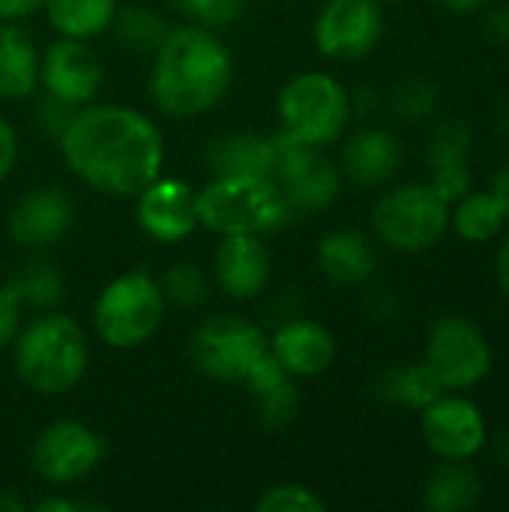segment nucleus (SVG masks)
I'll return each instance as SVG.
<instances>
[{
    "label": "nucleus",
    "instance_id": "f257e3e1",
    "mask_svg": "<svg viewBox=\"0 0 509 512\" xmlns=\"http://www.w3.org/2000/svg\"><path fill=\"white\" fill-rule=\"evenodd\" d=\"M57 141L66 168L105 195L135 198L165 168L159 126L129 105L75 108Z\"/></svg>",
    "mask_w": 509,
    "mask_h": 512
},
{
    "label": "nucleus",
    "instance_id": "f03ea898",
    "mask_svg": "<svg viewBox=\"0 0 509 512\" xmlns=\"http://www.w3.org/2000/svg\"><path fill=\"white\" fill-rule=\"evenodd\" d=\"M234 81V60L225 42L198 24L162 36L150 66V99L168 117H201L213 111Z\"/></svg>",
    "mask_w": 509,
    "mask_h": 512
},
{
    "label": "nucleus",
    "instance_id": "7ed1b4c3",
    "mask_svg": "<svg viewBox=\"0 0 509 512\" xmlns=\"http://www.w3.org/2000/svg\"><path fill=\"white\" fill-rule=\"evenodd\" d=\"M18 381L39 396H60L81 384L90 366V345L81 324L63 312L33 318L12 339Z\"/></svg>",
    "mask_w": 509,
    "mask_h": 512
},
{
    "label": "nucleus",
    "instance_id": "20e7f679",
    "mask_svg": "<svg viewBox=\"0 0 509 512\" xmlns=\"http://www.w3.org/2000/svg\"><path fill=\"white\" fill-rule=\"evenodd\" d=\"M297 210L270 177H213L198 189V225L213 234H276Z\"/></svg>",
    "mask_w": 509,
    "mask_h": 512
},
{
    "label": "nucleus",
    "instance_id": "39448f33",
    "mask_svg": "<svg viewBox=\"0 0 509 512\" xmlns=\"http://www.w3.org/2000/svg\"><path fill=\"white\" fill-rule=\"evenodd\" d=\"M165 312L168 300L162 285L144 270H132L111 279L99 291L93 306V327L108 348L132 351L159 333Z\"/></svg>",
    "mask_w": 509,
    "mask_h": 512
},
{
    "label": "nucleus",
    "instance_id": "423d86ee",
    "mask_svg": "<svg viewBox=\"0 0 509 512\" xmlns=\"http://www.w3.org/2000/svg\"><path fill=\"white\" fill-rule=\"evenodd\" d=\"M279 123L294 138L327 147L345 135L351 120V96L330 72H300L279 90Z\"/></svg>",
    "mask_w": 509,
    "mask_h": 512
},
{
    "label": "nucleus",
    "instance_id": "0eeeda50",
    "mask_svg": "<svg viewBox=\"0 0 509 512\" xmlns=\"http://www.w3.org/2000/svg\"><path fill=\"white\" fill-rule=\"evenodd\" d=\"M450 225V204L423 183H405L384 192L372 207V228L396 252L432 249Z\"/></svg>",
    "mask_w": 509,
    "mask_h": 512
},
{
    "label": "nucleus",
    "instance_id": "6e6552de",
    "mask_svg": "<svg viewBox=\"0 0 509 512\" xmlns=\"http://www.w3.org/2000/svg\"><path fill=\"white\" fill-rule=\"evenodd\" d=\"M267 351V333L240 315H210L195 327L189 339L192 366L204 378L222 384H243Z\"/></svg>",
    "mask_w": 509,
    "mask_h": 512
},
{
    "label": "nucleus",
    "instance_id": "1a4fd4ad",
    "mask_svg": "<svg viewBox=\"0 0 509 512\" xmlns=\"http://www.w3.org/2000/svg\"><path fill=\"white\" fill-rule=\"evenodd\" d=\"M318 150L321 147H312L285 129L270 135V180L282 189L297 216L333 207L342 192L339 168Z\"/></svg>",
    "mask_w": 509,
    "mask_h": 512
},
{
    "label": "nucleus",
    "instance_id": "9d476101",
    "mask_svg": "<svg viewBox=\"0 0 509 512\" xmlns=\"http://www.w3.org/2000/svg\"><path fill=\"white\" fill-rule=\"evenodd\" d=\"M426 366L444 390H471L492 369L489 339L471 318L444 315L426 336Z\"/></svg>",
    "mask_w": 509,
    "mask_h": 512
},
{
    "label": "nucleus",
    "instance_id": "9b49d317",
    "mask_svg": "<svg viewBox=\"0 0 509 512\" xmlns=\"http://www.w3.org/2000/svg\"><path fill=\"white\" fill-rule=\"evenodd\" d=\"M30 459L33 471L48 486H72L99 468L105 459V441L81 420H57L36 435Z\"/></svg>",
    "mask_w": 509,
    "mask_h": 512
},
{
    "label": "nucleus",
    "instance_id": "f8f14e48",
    "mask_svg": "<svg viewBox=\"0 0 509 512\" xmlns=\"http://www.w3.org/2000/svg\"><path fill=\"white\" fill-rule=\"evenodd\" d=\"M105 69L87 39L57 36L39 54V87L69 108H84L96 99Z\"/></svg>",
    "mask_w": 509,
    "mask_h": 512
},
{
    "label": "nucleus",
    "instance_id": "ddd939ff",
    "mask_svg": "<svg viewBox=\"0 0 509 512\" xmlns=\"http://www.w3.org/2000/svg\"><path fill=\"white\" fill-rule=\"evenodd\" d=\"M384 33L378 0H327L315 18V48L330 60H363Z\"/></svg>",
    "mask_w": 509,
    "mask_h": 512
},
{
    "label": "nucleus",
    "instance_id": "4468645a",
    "mask_svg": "<svg viewBox=\"0 0 509 512\" xmlns=\"http://www.w3.org/2000/svg\"><path fill=\"white\" fill-rule=\"evenodd\" d=\"M420 432L426 447L438 459H465L471 462L489 438L483 411L462 396H438L420 411Z\"/></svg>",
    "mask_w": 509,
    "mask_h": 512
},
{
    "label": "nucleus",
    "instance_id": "2eb2a0df",
    "mask_svg": "<svg viewBox=\"0 0 509 512\" xmlns=\"http://www.w3.org/2000/svg\"><path fill=\"white\" fill-rule=\"evenodd\" d=\"M135 219L156 243H180L198 228V189L159 174L135 195Z\"/></svg>",
    "mask_w": 509,
    "mask_h": 512
},
{
    "label": "nucleus",
    "instance_id": "dca6fc26",
    "mask_svg": "<svg viewBox=\"0 0 509 512\" xmlns=\"http://www.w3.org/2000/svg\"><path fill=\"white\" fill-rule=\"evenodd\" d=\"M75 222L72 198L57 186H42L24 192L6 219L9 240L21 249H48L60 243Z\"/></svg>",
    "mask_w": 509,
    "mask_h": 512
},
{
    "label": "nucleus",
    "instance_id": "f3484780",
    "mask_svg": "<svg viewBox=\"0 0 509 512\" xmlns=\"http://www.w3.org/2000/svg\"><path fill=\"white\" fill-rule=\"evenodd\" d=\"M273 273L270 252L261 240V234H225L216 258H213V276L225 297L231 300H255L267 291Z\"/></svg>",
    "mask_w": 509,
    "mask_h": 512
},
{
    "label": "nucleus",
    "instance_id": "a211bd4d",
    "mask_svg": "<svg viewBox=\"0 0 509 512\" xmlns=\"http://www.w3.org/2000/svg\"><path fill=\"white\" fill-rule=\"evenodd\" d=\"M270 354L294 378H321L336 363V339L324 324L294 318L270 336Z\"/></svg>",
    "mask_w": 509,
    "mask_h": 512
},
{
    "label": "nucleus",
    "instance_id": "6ab92c4d",
    "mask_svg": "<svg viewBox=\"0 0 509 512\" xmlns=\"http://www.w3.org/2000/svg\"><path fill=\"white\" fill-rule=\"evenodd\" d=\"M402 159H405L402 141L390 129L366 126L348 138L342 150V174L354 186L375 189L396 177V171L402 168Z\"/></svg>",
    "mask_w": 509,
    "mask_h": 512
},
{
    "label": "nucleus",
    "instance_id": "aec40b11",
    "mask_svg": "<svg viewBox=\"0 0 509 512\" xmlns=\"http://www.w3.org/2000/svg\"><path fill=\"white\" fill-rule=\"evenodd\" d=\"M297 378L288 375L279 360L267 351L258 366L246 375L243 387L252 393L258 405V417L267 429H282L297 414Z\"/></svg>",
    "mask_w": 509,
    "mask_h": 512
},
{
    "label": "nucleus",
    "instance_id": "412c9836",
    "mask_svg": "<svg viewBox=\"0 0 509 512\" xmlns=\"http://www.w3.org/2000/svg\"><path fill=\"white\" fill-rule=\"evenodd\" d=\"M378 267L375 246L360 231H330L318 243V270L333 285H360Z\"/></svg>",
    "mask_w": 509,
    "mask_h": 512
},
{
    "label": "nucleus",
    "instance_id": "4be33fe9",
    "mask_svg": "<svg viewBox=\"0 0 509 512\" xmlns=\"http://www.w3.org/2000/svg\"><path fill=\"white\" fill-rule=\"evenodd\" d=\"M204 165L213 177H270V135L255 132H228L207 144Z\"/></svg>",
    "mask_w": 509,
    "mask_h": 512
},
{
    "label": "nucleus",
    "instance_id": "5701e85b",
    "mask_svg": "<svg viewBox=\"0 0 509 512\" xmlns=\"http://www.w3.org/2000/svg\"><path fill=\"white\" fill-rule=\"evenodd\" d=\"M39 87V48L12 21L0 24V99H27Z\"/></svg>",
    "mask_w": 509,
    "mask_h": 512
},
{
    "label": "nucleus",
    "instance_id": "b1692460",
    "mask_svg": "<svg viewBox=\"0 0 509 512\" xmlns=\"http://www.w3.org/2000/svg\"><path fill=\"white\" fill-rule=\"evenodd\" d=\"M480 495V474L465 459H444V465H438L423 486V504L432 512L474 510Z\"/></svg>",
    "mask_w": 509,
    "mask_h": 512
},
{
    "label": "nucleus",
    "instance_id": "393cba45",
    "mask_svg": "<svg viewBox=\"0 0 509 512\" xmlns=\"http://www.w3.org/2000/svg\"><path fill=\"white\" fill-rule=\"evenodd\" d=\"M375 393H378V399H384L390 405L423 411L444 393V387L423 360V363H405V366L384 369L375 381Z\"/></svg>",
    "mask_w": 509,
    "mask_h": 512
},
{
    "label": "nucleus",
    "instance_id": "a878e982",
    "mask_svg": "<svg viewBox=\"0 0 509 512\" xmlns=\"http://www.w3.org/2000/svg\"><path fill=\"white\" fill-rule=\"evenodd\" d=\"M45 18L57 36L96 39L117 15V0H45Z\"/></svg>",
    "mask_w": 509,
    "mask_h": 512
},
{
    "label": "nucleus",
    "instance_id": "bb28decb",
    "mask_svg": "<svg viewBox=\"0 0 509 512\" xmlns=\"http://www.w3.org/2000/svg\"><path fill=\"white\" fill-rule=\"evenodd\" d=\"M456 234L468 243H489L501 234L507 213L492 192H468L459 198L456 213L450 216Z\"/></svg>",
    "mask_w": 509,
    "mask_h": 512
},
{
    "label": "nucleus",
    "instance_id": "cd10ccee",
    "mask_svg": "<svg viewBox=\"0 0 509 512\" xmlns=\"http://www.w3.org/2000/svg\"><path fill=\"white\" fill-rule=\"evenodd\" d=\"M9 288L15 291V297L21 300V306H33V309H51L63 300V276L54 264L45 261H30L27 267H21L12 279Z\"/></svg>",
    "mask_w": 509,
    "mask_h": 512
},
{
    "label": "nucleus",
    "instance_id": "c85d7f7f",
    "mask_svg": "<svg viewBox=\"0 0 509 512\" xmlns=\"http://www.w3.org/2000/svg\"><path fill=\"white\" fill-rule=\"evenodd\" d=\"M108 30H114V39L129 51H156V45L168 33L165 21L144 6H117V15Z\"/></svg>",
    "mask_w": 509,
    "mask_h": 512
},
{
    "label": "nucleus",
    "instance_id": "c756f323",
    "mask_svg": "<svg viewBox=\"0 0 509 512\" xmlns=\"http://www.w3.org/2000/svg\"><path fill=\"white\" fill-rule=\"evenodd\" d=\"M474 150V135L462 120H447L432 129L426 141V162L429 168H447V165H468V156Z\"/></svg>",
    "mask_w": 509,
    "mask_h": 512
},
{
    "label": "nucleus",
    "instance_id": "7c9ffc66",
    "mask_svg": "<svg viewBox=\"0 0 509 512\" xmlns=\"http://www.w3.org/2000/svg\"><path fill=\"white\" fill-rule=\"evenodd\" d=\"M159 285H162L165 300L171 306H180V309H195V306L207 303V297H210V282H207L204 270L195 264L168 267Z\"/></svg>",
    "mask_w": 509,
    "mask_h": 512
},
{
    "label": "nucleus",
    "instance_id": "2f4dec72",
    "mask_svg": "<svg viewBox=\"0 0 509 512\" xmlns=\"http://www.w3.org/2000/svg\"><path fill=\"white\" fill-rule=\"evenodd\" d=\"M390 108L402 120H423L438 108V87L429 78H405L390 96Z\"/></svg>",
    "mask_w": 509,
    "mask_h": 512
},
{
    "label": "nucleus",
    "instance_id": "473e14b6",
    "mask_svg": "<svg viewBox=\"0 0 509 512\" xmlns=\"http://www.w3.org/2000/svg\"><path fill=\"white\" fill-rule=\"evenodd\" d=\"M324 498L300 483H282L273 489H264V495L255 501V512H324Z\"/></svg>",
    "mask_w": 509,
    "mask_h": 512
},
{
    "label": "nucleus",
    "instance_id": "72a5a7b5",
    "mask_svg": "<svg viewBox=\"0 0 509 512\" xmlns=\"http://www.w3.org/2000/svg\"><path fill=\"white\" fill-rule=\"evenodd\" d=\"M174 12L189 18V24H198V27H228L234 24L243 9H246V0H171Z\"/></svg>",
    "mask_w": 509,
    "mask_h": 512
},
{
    "label": "nucleus",
    "instance_id": "f704fd0d",
    "mask_svg": "<svg viewBox=\"0 0 509 512\" xmlns=\"http://www.w3.org/2000/svg\"><path fill=\"white\" fill-rule=\"evenodd\" d=\"M447 204L459 201L462 195L471 192V168L468 165H447V168H435L432 171V183H429Z\"/></svg>",
    "mask_w": 509,
    "mask_h": 512
},
{
    "label": "nucleus",
    "instance_id": "c9c22d12",
    "mask_svg": "<svg viewBox=\"0 0 509 512\" xmlns=\"http://www.w3.org/2000/svg\"><path fill=\"white\" fill-rule=\"evenodd\" d=\"M21 300L15 297V291L9 285H0V351L12 345V339L21 330Z\"/></svg>",
    "mask_w": 509,
    "mask_h": 512
},
{
    "label": "nucleus",
    "instance_id": "e433bc0d",
    "mask_svg": "<svg viewBox=\"0 0 509 512\" xmlns=\"http://www.w3.org/2000/svg\"><path fill=\"white\" fill-rule=\"evenodd\" d=\"M15 162H18V135L12 123L0 114V183L12 174Z\"/></svg>",
    "mask_w": 509,
    "mask_h": 512
},
{
    "label": "nucleus",
    "instance_id": "4c0bfd02",
    "mask_svg": "<svg viewBox=\"0 0 509 512\" xmlns=\"http://www.w3.org/2000/svg\"><path fill=\"white\" fill-rule=\"evenodd\" d=\"M483 33L489 42L509 48V3L504 6H495L486 12V21H483Z\"/></svg>",
    "mask_w": 509,
    "mask_h": 512
},
{
    "label": "nucleus",
    "instance_id": "58836bf2",
    "mask_svg": "<svg viewBox=\"0 0 509 512\" xmlns=\"http://www.w3.org/2000/svg\"><path fill=\"white\" fill-rule=\"evenodd\" d=\"M45 0H0V21H21L42 9Z\"/></svg>",
    "mask_w": 509,
    "mask_h": 512
},
{
    "label": "nucleus",
    "instance_id": "ea45409f",
    "mask_svg": "<svg viewBox=\"0 0 509 512\" xmlns=\"http://www.w3.org/2000/svg\"><path fill=\"white\" fill-rule=\"evenodd\" d=\"M492 195L501 201V207H504V213H507L509 219V162L495 174V180H492Z\"/></svg>",
    "mask_w": 509,
    "mask_h": 512
},
{
    "label": "nucleus",
    "instance_id": "a19ab883",
    "mask_svg": "<svg viewBox=\"0 0 509 512\" xmlns=\"http://www.w3.org/2000/svg\"><path fill=\"white\" fill-rule=\"evenodd\" d=\"M36 512H78L84 510L78 501H72V498H42L36 507H33Z\"/></svg>",
    "mask_w": 509,
    "mask_h": 512
},
{
    "label": "nucleus",
    "instance_id": "79ce46f5",
    "mask_svg": "<svg viewBox=\"0 0 509 512\" xmlns=\"http://www.w3.org/2000/svg\"><path fill=\"white\" fill-rule=\"evenodd\" d=\"M447 12H453V15H471V12H477V9H483L489 0H438Z\"/></svg>",
    "mask_w": 509,
    "mask_h": 512
},
{
    "label": "nucleus",
    "instance_id": "37998d69",
    "mask_svg": "<svg viewBox=\"0 0 509 512\" xmlns=\"http://www.w3.org/2000/svg\"><path fill=\"white\" fill-rule=\"evenodd\" d=\"M495 273H498V285L501 291L509 297V237L504 240L501 252H498V264H495Z\"/></svg>",
    "mask_w": 509,
    "mask_h": 512
},
{
    "label": "nucleus",
    "instance_id": "c03bdc74",
    "mask_svg": "<svg viewBox=\"0 0 509 512\" xmlns=\"http://www.w3.org/2000/svg\"><path fill=\"white\" fill-rule=\"evenodd\" d=\"M27 507L18 495H12L9 489H0V512H21Z\"/></svg>",
    "mask_w": 509,
    "mask_h": 512
},
{
    "label": "nucleus",
    "instance_id": "a18cd8bd",
    "mask_svg": "<svg viewBox=\"0 0 509 512\" xmlns=\"http://www.w3.org/2000/svg\"><path fill=\"white\" fill-rule=\"evenodd\" d=\"M495 126H498L504 135H509V99H504V102L498 105V111H495Z\"/></svg>",
    "mask_w": 509,
    "mask_h": 512
},
{
    "label": "nucleus",
    "instance_id": "49530a36",
    "mask_svg": "<svg viewBox=\"0 0 509 512\" xmlns=\"http://www.w3.org/2000/svg\"><path fill=\"white\" fill-rule=\"evenodd\" d=\"M501 459H504V465H507V468H509V441H507V444H504V450H501Z\"/></svg>",
    "mask_w": 509,
    "mask_h": 512
},
{
    "label": "nucleus",
    "instance_id": "de8ad7c7",
    "mask_svg": "<svg viewBox=\"0 0 509 512\" xmlns=\"http://www.w3.org/2000/svg\"><path fill=\"white\" fill-rule=\"evenodd\" d=\"M378 3H381V6H387V3H396V0H378Z\"/></svg>",
    "mask_w": 509,
    "mask_h": 512
}]
</instances>
